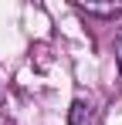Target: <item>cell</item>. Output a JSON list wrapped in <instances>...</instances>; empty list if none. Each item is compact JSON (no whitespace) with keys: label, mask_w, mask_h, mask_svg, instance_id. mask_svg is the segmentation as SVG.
<instances>
[{"label":"cell","mask_w":122,"mask_h":125,"mask_svg":"<svg viewBox=\"0 0 122 125\" xmlns=\"http://www.w3.org/2000/svg\"><path fill=\"white\" fill-rule=\"evenodd\" d=\"M88 118H92V105H85L81 98L71 102V115H68V122H71V125H85Z\"/></svg>","instance_id":"obj_2"},{"label":"cell","mask_w":122,"mask_h":125,"mask_svg":"<svg viewBox=\"0 0 122 125\" xmlns=\"http://www.w3.org/2000/svg\"><path fill=\"white\" fill-rule=\"evenodd\" d=\"M115 61L122 68V27H119V34H115Z\"/></svg>","instance_id":"obj_3"},{"label":"cell","mask_w":122,"mask_h":125,"mask_svg":"<svg viewBox=\"0 0 122 125\" xmlns=\"http://www.w3.org/2000/svg\"><path fill=\"white\" fill-rule=\"evenodd\" d=\"M78 10L92 14V17H119V14H122V3H109V7H98V3H81Z\"/></svg>","instance_id":"obj_1"}]
</instances>
